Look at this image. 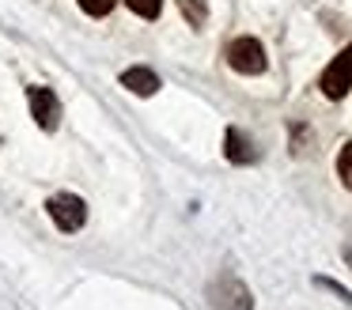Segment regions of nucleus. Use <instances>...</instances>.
<instances>
[{
    "mask_svg": "<svg viewBox=\"0 0 352 310\" xmlns=\"http://www.w3.org/2000/svg\"><path fill=\"white\" fill-rule=\"evenodd\" d=\"M337 174H341L344 189H352V144H344L341 155H337Z\"/></svg>",
    "mask_w": 352,
    "mask_h": 310,
    "instance_id": "1a4fd4ad",
    "label": "nucleus"
},
{
    "mask_svg": "<svg viewBox=\"0 0 352 310\" xmlns=\"http://www.w3.org/2000/svg\"><path fill=\"white\" fill-rule=\"evenodd\" d=\"M223 155H228L231 163H254V159H258V151H254V144H250V136H246V133H239V129H228Z\"/></svg>",
    "mask_w": 352,
    "mask_h": 310,
    "instance_id": "423d86ee",
    "label": "nucleus"
},
{
    "mask_svg": "<svg viewBox=\"0 0 352 310\" xmlns=\"http://www.w3.org/2000/svg\"><path fill=\"white\" fill-rule=\"evenodd\" d=\"M228 65L243 76H258L265 72V49H261L258 38H235L228 45Z\"/></svg>",
    "mask_w": 352,
    "mask_h": 310,
    "instance_id": "f03ea898",
    "label": "nucleus"
},
{
    "mask_svg": "<svg viewBox=\"0 0 352 310\" xmlns=\"http://www.w3.org/2000/svg\"><path fill=\"white\" fill-rule=\"evenodd\" d=\"M228 299H216L220 307H228V310H254V302H250V291H246L239 280H228Z\"/></svg>",
    "mask_w": 352,
    "mask_h": 310,
    "instance_id": "0eeeda50",
    "label": "nucleus"
},
{
    "mask_svg": "<svg viewBox=\"0 0 352 310\" xmlns=\"http://www.w3.org/2000/svg\"><path fill=\"white\" fill-rule=\"evenodd\" d=\"M87 15H110L114 12V0H76Z\"/></svg>",
    "mask_w": 352,
    "mask_h": 310,
    "instance_id": "9b49d317",
    "label": "nucleus"
},
{
    "mask_svg": "<svg viewBox=\"0 0 352 310\" xmlns=\"http://www.w3.org/2000/svg\"><path fill=\"white\" fill-rule=\"evenodd\" d=\"M122 87H129L133 95H140V98H148V95H155L160 91V76L152 72V68H125L122 72Z\"/></svg>",
    "mask_w": 352,
    "mask_h": 310,
    "instance_id": "39448f33",
    "label": "nucleus"
},
{
    "mask_svg": "<svg viewBox=\"0 0 352 310\" xmlns=\"http://www.w3.org/2000/svg\"><path fill=\"white\" fill-rule=\"evenodd\" d=\"M314 284H318V287H326V291H333V295H337V299H344V302H352V295H349V291H344V287H341V284H333V280H326V276H318V280H314Z\"/></svg>",
    "mask_w": 352,
    "mask_h": 310,
    "instance_id": "f8f14e48",
    "label": "nucleus"
},
{
    "mask_svg": "<svg viewBox=\"0 0 352 310\" xmlns=\"http://www.w3.org/2000/svg\"><path fill=\"white\" fill-rule=\"evenodd\" d=\"M178 8H182V15L190 19V27H201V23L208 19V8L201 4V0H178Z\"/></svg>",
    "mask_w": 352,
    "mask_h": 310,
    "instance_id": "6e6552de",
    "label": "nucleus"
},
{
    "mask_svg": "<svg viewBox=\"0 0 352 310\" xmlns=\"http://www.w3.org/2000/svg\"><path fill=\"white\" fill-rule=\"evenodd\" d=\"M344 261H349V269H352V246H349V250H344Z\"/></svg>",
    "mask_w": 352,
    "mask_h": 310,
    "instance_id": "ddd939ff",
    "label": "nucleus"
},
{
    "mask_svg": "<svg viewBox=\"0 0 352 310\" xmlns=\"http://www.w3.org/2000/svg\"><path fill=\"white\" fill-rule=\"evenodd\" d=\"M349 87H352V45H344V49L329 60L326 72H322V95L341 98V95H349Z\"/></svg>",
    "mask_w": 352,
    "mask_h": 310,
    "instance_id": "7ed1b4c3",
    "label": "nucleus"
},
{
    "mask_svg": "<svg viewBox=\"0 0 352 310\" xmlns=\"http://www.w3.org/2000/svg\"><path fill=\"white\" fill-rule=\"evenodd\" d=\"M46 212H50V219L69 234L87 223V204H84V197H76V193H54L46 201Z\"/></svg>",
    "mask_w": 352,
    "mask_h": 310,
    "instance_id": "f257e3e1",
    "label": "nucleus"
},
{
    "mask_svg": "<svg viewBox=\"0 0 352 310\" xmlns=\"http://www.w3.org/2000/svg\"><path fill=\"white\" fill-rule=\"evenodd\" d=\"M129 8L137 15H144V19H155V15H160V8H163V0H129Z\"/></svg>",
    "mask_w": 352,
    "mask_h": 310,
    "instance_id": "9d476101",
    "label": "nucleus"
},
{
    "mask_svg": "<svg viewBox=\"0 0 352 310\" xmlns=\"http://www.w3.org/2000/svg\"><path fill=\"white\" fill-rule=\"evenodd\" d=\"M27 102H31V113H34V121H38V129L54 133L57 121H61V102H57L54 91L50 87H27Z\"/></svg>",
    "mask_w": 352,
    "mask_h": 310,
    "instance_id": "20e7f679",
    "label": "nucleus"
}]
</instances>
